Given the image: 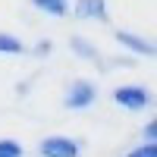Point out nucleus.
Here are the masks:
<instances>
[{"instance_id": "obj_1", "label": "nucleus", "mask_w": 157, "mask_h": 157, "mask_svg": "<svg viewBox=\"0 0 157 157\" xmlns=\"http://www.w3.org/2000/svg\"><path fill=\"white\" fill-rule=\"evenodd\" d=\"M113 101L120 104L123 110H129V113H141V110L157 107L154 91L145 88V85H120V88H113Z\"/></svg>"}, {"instance_id": "obj_2", "label": "nucleus", "mask_w": 157, "mask_h": 157, "mask_svg": "<svg viewBox=\"0 0 157 157\" xmlns=\"http://www.w3.org/2000/svg\"><path fill=\"white\" fill-rule=\"evenodd\" d=\"M63 104L69 110H88L98 104V85L88 82V78H72L66 85V94H63Z\"/></svg>"}, {"instance_id": "obj_3", "label": "nucleus", "mask_w": 157, "mask_h": 157, "mask_svg": "<svg viewBox=\"0 0 157 157\" xmlns=\"http://www.w3.org/2000/svg\"><path fill=\"white\" fill-rule=\"evenodd\" d=\"M38 154L41 157H78L82 154V141L69 138V135H47L38 145Z\"/></svg>"}, {"instance_id": "obj_4", "label": "nucleus", "mask_w": 157, "mask_h": 157, "mask_svg": "<svg viewBox=\"0 0 157 157\" xmlns=\"http://www.w3.org/2000/svg\"><path fill=\"white\" fill-rule=\"evenodd\" d=\"M113 38H116V44H120V47L129 50V54L157 60V41H148V38H141V35H135V32H120V29L113 32Z\"/></svg>"}, {"instance_id": "obj_5", "label": "nucleus", "mask_w": 157, "mask_h": 157, "mask_svg": "<svg viewBox=\"0 0 157 157\" xmlns=\"http://www.w3.org/2000/svg\"><path fill=\"white\" fill-rule=\"evenodd\" d=\"M69 50H72V54H75L78 60H88V63H94L98 69H107V60L101 57V50H98L94 44H91L88 38H82V35H72V38H69Z\"/></svg>"}, {"instance_id": "obj_6", "label": "nucleus", "mask_w": 157, "mask_h": 157, "mask_svg": "<svg viewBox=\"0 0 157 157\" xmlns=\"http://www.w3.org/2000/svg\"><path fill=\"white\" fill-rule=\"evenodd\" d=\"M75 19H91V22H107V0H75L72 3Z\"/></svg>"}, {"instance_id": "obj_7", "label": "nucleus", "mask_w": 157, "mask_h": 157, "mask_svg": "<svg viewBox=\"0 0 157 157\" xmlns=\"http://www.w3.org/2000/svg\"><path fill=\"white\" fill-rule=\"evenodd\" d=\"M32 6L41 10L44 16H57V19H63V16L69 13V0H32Z\"/></svg>"}, {"instance_id": "obj_8", "label": "nucleus", "mask_w": 157, "mask_h": 157, "mask_svg": "<svg viewBox=\"0 0 157 157\" xmlns=\"http://www.w3.org/2000/svg\"><path fill=\"white\" fill-rule=\"evenodd\" d=\"M0 54H6V57H22V54H25V44L19 41L16 35L0 32Z\"/></svg>"}, {"instance_id": "obj_9", "label": "nucleus", "mask_w": 157, "mask_h": 157, "mask_svg": "<svg viewBox=\"0 0 157 157\" xmlns=\"http://www.w3.org/2000/svg\"><path fill=\"white\" fill-rule=\"evenodd\" d=\"M0 157H25V148L16 138H0Z\"/></svg>"}, {"instance_id": "obj_10", "label": "nucleus", "mask_w": 157, "mask_h": 157, "mask_svg": "<svg viewBox=\"0 0 157 157\" xmlns=\"http://www.w3.org/2000/svg\"><path fill=\"white\" fill-rule=\"evenodd\" d=\"M123 157H157V141H141V145L129 148Z\"/></svg>"}, {"instance_id": "obj_11", "label": "nucleus", "mask_w": 157, "mask_h": 157, "mask_svg": "<svg viewBox=\"0 0 157 157\" xmlns=\"http://www.w3.org/2000/svg\"><path fill=\"white\" fill-rule=\"evenodd\" d=\"M141 141H157V116L141 126Z\"/></svg>"}, {"instance_id": "obj_12", "label": "nucleus", "mask_w": 157, "mask_h": 157, "mask_svg": "<svg viewBox=\"0 0 157 157\" xmlns=\"http://www.w3.org/2000/svg\"><path fill=\"white\" fill-rule=\"evenodd\" d=\"M50 50H54V44H50L47 38H44V41H38V44H35V50H32V54H35V57H50Z\"/></svg>"}]
</instances>
